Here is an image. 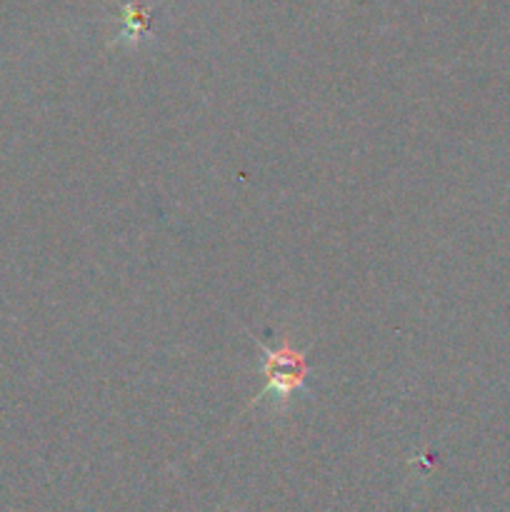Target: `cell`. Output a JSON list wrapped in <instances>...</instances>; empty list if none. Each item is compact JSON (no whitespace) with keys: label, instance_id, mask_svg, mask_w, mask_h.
I'll return each instance as SVG.
<instances>
[{"label":"cell","instance_id":"cell-1","mask_svg":"<svg viewBox=\"0 0 510 512\" xmlns=\"http://www.w3.org/2000/svg\"><path fill=\"white\" fill-rule=\"evenodd\" d=\"M265 395L273 400H285L293 390H298L305 380L303 355L290 348H280L268 353L265 360Z\"/></svg>","mask_w":510,"mask_h":512}]
</instances>
